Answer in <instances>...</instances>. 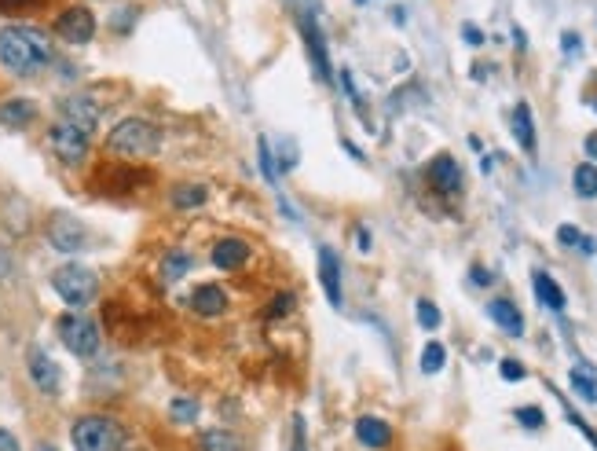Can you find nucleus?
<instances>
[{"instance_id":"f257e3e1","label":"nucleus","mask_w":597,"mask_h":451,"mask_svg":"<svg viewBox=\"0 0 597 451\" xmlns=\"http://www.w3.org/2000/svg\"><path fill=\"white\" fill-rule=\"evenodd\" d=\"M48 59H52V41L45 30L23 26V23H12V26L0 30V63H5L12 74L30 78V74L45 70Z\"/></svg>"},{"instance_id":"f03ea898","label":"nucleus","mask_w":597,"mask_h":451,"mask_svg":"<svg viewBox=\"0 0 597 451\" xmlns=\"http://www.w3.org/2000/svg\"><path fill=\"white\" fill-rule=\"evenodd\" d=\"M158 143H162L158 129H154L151 121H143V118H125V121H121L118 129H110V136H107V147H110L114 154H129V158L154 154Z\"/></svg>"},{"instance_id":"7ed1b4c3","label":"nucleus","mask_w":597,"mask_h":451,"mask_svg":"<svg viewBox=\"0 0 597 451\" xmlns=\"http://www.w3.org/2000/svg\"><path fill=\"white\" fill-rule=\"evenodd\" d=\"M74 447L78 451H121L125 447V433L118 422L103 418V414H89V418H78L74 429Z\"/></svg>"},{"instance_id":"20e7f679","label":"nucleus","mask_w":597,"mask_h":451,"mask_svg":"<svg viewBox=\"0 0 597 451\" xmlns=\"http://www.w3.org/2000/svg\"><path fill=\"white\" fill-rule=\"evenodd\" d=\"M52 287H56V294H59L67 305H74V309H85V305L100 294L96 272H92V268H81V265H63V268L52 276Z\"/></svg>"},{"instance_id":"39448f33","label":"nucleus","mask_w":597,"mask_h":451,"mask_svg":"<svg viewBox=\"0 0 597 451\" xmlns=\"http://www.w3.org/2000/svg\"><path fill=\"white\" fill-rule=\"evenodd\" d=\"M59 338H63V345H67L74 356H96V349H100V330H96V323L85 320V316H78V312H70V316L59 320Z\"/></svg>"},{"instance_id":"423d86ee","label":"nucleus","mask_w":597,"mask_h":451,"mask_svg":"<svg viewBox=\"0 0 597 451\" xmlns=\"http://www.w3.org/2000/svg\"><path fill=\"white\" fill-rule=\"evenodd\" d=\"M48 243L59 250V254H81L89 250V232L78 216H67V213H56L48 220Z\"/></svg>"},{"instance_id":"0eeeda50","label":"nucleus","mask_w":597,"mask_h":451,"mask_svg":"<svg viewBox=\"0 0 597 451\" xmlns=\"http://www.w3.org/2000/svg\"><path fill=\"white\" fill-rule=\"evenodd\" d=\"M48 143H52L56 158H63L67 165H78V162H85V154H89V132H81V129L70 125V121H59V125L52 129Z\"/></svg>"},{"instance_id":"6e6552de","label":"nucleus","mask_w":597,"mask_h":451,"mask_svg":"<svg viewBox=\"0 0 597 451\" xmlns=\"http://www.w3.org/2000/svg\"><path fill=\"white\" fill-rule=\"evenodd\" d=\"M56 34H59L63 41H70V45H85V41H92V34H96V19H92L89 8H67V12L56 19Z\"/></svg>"},{"instance_id":"1a4fd4ad","label":"nucleus","mask_w":597,"mask_h":451,"mask_svg":"<svg viewBox=\"0 0 597 451\" xmlns=\"http://www.w3.org/2000/svg\"><path fill=\"white\" fill-rule=\"evenodd\" d=\"M59 114H63V121L78 125V129L89 132V136H92V129H96V121H100V107H96L89 96H70V100H63V103H59Z\"/></svg>"},{"instance_id":"9d476101","label":"nucleus","mask_w":597,"mask_h":451,"mask_svg":"<svg viewBox=\"0 0 597 451\" xmlns=\"http://www.w3.org/2000/svg\"><path fill=\"white\" fill-rule=\"evenodd\" d=\"M30 378H34V385L41 389V393H59V367H56V360L45 352V349H30Z\"/></svg>"},{"instance_id":"9b49d317","label":"nucleus","mask_w":597,"mask_h":451,"mask_svg":"<svg viewBox=\"0 0 597 451\" xmlns=\"http://www.w3.org/2000/svg\"><path fill=\"white\" fill-rule=\"evenodd\" d=\"M319 283L327 290V301L341 309V261L330 246H319Z\"/></svg>"},{"instance_id":"f8f14e48","label":"nucleus","mask_w":597,"mask_h":451,"mask_svg":"<svg viewBox=\"0 0 597 451\" xmlns=\"http://www.w3.org/2000/svg\"><path fill=\"white\" fill-rule=\"evenodd\" d=\"M429 180H433L436 191L455 194V191L462 187V169H458V162H455L451 154H440V158H433V165H429Z\"/></svg>"},{"instance_id":"ddd939ff","label":"nucleus","mask_w":597,"mask_h":451,"mask_svg":"<svg viewBox=\"0 0 597 451\" xmlns=\"http://www.w3.org/2000/svg\"><path fill=\"white\" fill-rule=\"evenodd\" d=\"M356 440H360L363 447H371V451H382V447L393 444V429H389V422H382V418H374V414H363V418L356 422Z\"/></svg>"},{"instance_id":"4468645a","label":"nucleus","mask_w":597,"mask_h":451,"mask_svg":"<svg viewBox=\"0 0 597 451\" xmlns=\"http://www.w3.org/2000/svg\"><path fill=\"white\" fill-rule=\"evenodd\" d=\"M246 261H249V246H246L242 239H220L216 250H213V265L224 268V272H235V268H242Z\"/></svg>"},{"instance_id":"2eb2a0df","label":"nucleus","mask_w":597,"mask_h":451,"mask_svg":"<svg viewBox=\"0 0 597 451\" xmlns=\"http://www.w3.org/2000/svg\"><path fill=\"white\" fill-rule=\"evenodd\" d=\"M487 316L506 330V334H513V338H520L524 334V316H520V309L513 305V301H506V298H495L491 305H487Z\"/></svg>"},{"instance_id":"dca6fc26","label":"nucleus","mask_w":597,"mask_h":451,"mask_svg":"<svg viewBox=\"0 0 597 451\" xmlns=\"http://www.w3.org/2000/svg\"><path fill=\"white\" fill-rule=\"evenodd\" d=\"M531 287H535V298H539V305L542 309H550V312H564V290L546 276V272H531Z\"/></svg>"},{"instance_id":"f3484780","label":"nucleus","mask_w":597,"mask_h":451,"mask_svg":"<svg viewBox=\"0 0 597 451\" xmlns=\"http://www.w3.org/2000/svg\"><path fill=\"white\" fill-rule=\"evenodd\" d=\"M191 309H194L198 316H220V312L227 309V294H224L220 287L205 283V287H198V290L191 294Z\"/></svg>"},{"instance_id":"a211bd4d","label":"nucleus","mask_w":597,"mask_h":451,"mask_svg":"<svg viewBox=\"0 0 597 451\" xmlns=\"http://www.w3.org/2000/svg\"><path fill=\"white\" fill-rule=\"evenodd\" d=\"M305 37H309V52H312V59H316V70H319V78L323 81H330V59H327V45H323V34H319V26H316V19H309L305 16Z\"/></svg>"},{"instance_id":"6ab92c4d","label":"nucleus","mask_w":597,"mask_h":451,"mask_svg":"<svg viewBox=\"0 0 597 451\" xmlns=\"http://www.w3.org/2000/svg\"><path fill=\"white\" fill-rule=\"evenodd\" d=\"M513 136H517V143L528 154L535 151V118H531V107L528 103H517L513 107Z\"/></svg>"},{"instance_id":"aec40b11","label":"nucleus","mask_w":597,"mask_h":451,"mask_svg":"<svg viewBox=\"0 0 597 451\" xmlns=\"http://www.w3.org/2000/svg\"><path fill=\"white\" fill-rule=\"evenodd\" d=\"M571 389L586 400V404H597V371L590 363H575L571 367Z\"/></svg>"},{"instance_id":"412c9836","label":"nucleus","mask_w":597,"mask_h":451,"mask_svg":"<svg viewBox=\"0 0 597 451\" xmlns=\"http://www.w3.org/2000/svg\"><path fill=\"white\" fill-rule=\"evenodd\" d=\"M0 121H5L8 129H23L34 121V103L30 100H8L5 107H0Z\"/></svg>"},{"instance_id":"4be33fe9","label":"nucleus","mask_w":597,"mask_h":451,"mask_svg":"<svg viewBox=\"0 0 597 451\" xmlns=\"http://www.w3.org/2000/svg\"><path fill=\"white\" fill-rule=\"evenodd\" d=\"M202 451H242V436L231 429H205L202 433Z\"/></svg>"},{"instance_id":"5701e85b","label":"nucleus","mask_w":597,"mask_h":451,"mask_svg":"<svg viewBox=\"0 0 597 451\" xmlns=\"http://www.w3.org/2000/svg\"><path fill=\"white\" fill-rule=\"evenodd\" d=\"M571 184H575V194H579V198H593V194H597V165H590V162L575 165Z\"/></svg>"},{"instance_id":"b1692460","label":"nucleus","mask_w":597,"mask_h":451,"mask_svg":"<svg viewBox=\"0 0 597 451\" xmlns=\"http://www.w3.org/2000/svg\"><path fill=\"white\" fill-rule=\"evenodd\" d=\"M202 202H205V187L202 184H180V187H173V205L176 209H194Z\"/></svg>"},{"instance_id":"393cba45","label":"nucleus","mask_w":597,"mask_h":451,"mask_svg":"<svg viewBox=\"0 0 597 451\" xmlns=\"http://www.w3.org/2000/svg\"><path fill=\"white\" fill-rule=\"evenodd\" d=\"M187 272H191V254H183V250H173L165 257V265H162V279H169V283L183 279Z\"/></svg>"},{"instance_id":"a878e982","label":"nucleus","mask_w":597,"mask_h":451,"mask_svg":"<svg viewBox=\"0 0 597 451\" xmlns=\"http://www.w3.org/2000/svg\"><path fill=\"white\" fill-rule=\"evenodd\" d=\"M444 363H447V349L440 341H429L422 349V371L425 374H436V371H444Z\"/></svg>"},{"instance_id":"bb28decb","label":"nucleus","mask_w":597,"mask_h":451,"mask_svg":"<svg viewBox=\"0 0 597 451\" xmlns=\"http://www.w3.org/2000/svg\"><path fill=\"white\" fill-rule=\"evenodd\" d=\"M169 411H173L176 422H194V418H198V400H191V396H176Z\"/></svg>"},{"instance_id":"cd10ccee","label":"nucleus","mask_w":597,"mask_h":451,"mask_svg":"<svg viewBox=\"0 0 597 451\" xmlns=\"http://www.w3.org/2000/svg\"><path fill=\"white\" fill-rule=\"evenodd\" d=\"M257 158H260V173H264V176L275 184V180H278V169H275V158H271V147H267V140H264V136L257 140Z\"/></svg>"},{"instance_id":"c85d7f7f","label":"nucleus","mask_w":597,"mask_h":451,"mask_svg":"<svg viewBox=\"0 0 597 451\" xmlns=\"http://www.w3.org/2000/svg\"><path fill=\"white\" fill-rule=\"evenodd\" d=\"M440 320H444V316H440V309H436L433 301H425V298H422V301H418V323H422L425 330H436V327H440Z\"/></svg>"},{"instance_id":"c756f323","label":"nucleus","mask_w":597,"mask_h":451,"mask_svg":"<svg viewBox=\"0 0 597 451\" xmlns=\"http://www.w3.org/2000/svg\"><path fill=\"white\" fill-rule=\"evenodd\" d=\"M517 422L528 425V429H539V425L546 422V414H542L539 407H517Z\"/></svg>"},{"instance_id":"7c9ffc66","label":"nucleus","mask_w":597,"mask_h":451,"mask_svg":"<svg viewBox=\"0 0 597 451\" xmlns=\"http://www.w3.org/2000/svg\"><path fill=\"white\" fill-rule=\"evenodd\" d=\"M498 374H502L506 382H520V378H524L528 371H524V367H520L517 360H502V363H498Z\"/></svg>"},{"instance_id":"2f4dec72","label":"nucleus","mask_w":597,"mask_h":451,"mask_svg":"<svg viewBox=\"0 0 597 451\" xmlns=\"http://www.w3.org/2000/svg\"><path fill=\"white\" fill-rule=\"evenodd\" d=\"M579 239H582V232L571 228V224H560V228H557V243H564V246H579Z\"/></svg>"},{"instance_id":"473e14b6","label":"nucleus","mask_w":597,"mask_h":451,"mask_svg":"<svg viewBox=\"0 0 597 451\" xmlns=\"http://www.w3.org/2000/svg\"><path fill=\"white\" fill-rule=\"evenodd\" d=\"M462 37H466V45H469V48H480V45H484L480 26H473V23H466V26H462Z\"/></svg>"},{"instance_id":"72a5a7b5","label":"nucleus","mask_w":597,"mask_h":451,"mask_svg":"<svg viewBox=\"0 0 597 451\" xmlns=\"http://www.w3.org/2000/svg\"><path fill=\"white\" fill-rule=\"evenodd\" d=\"M293 309V294H278L275 301H271V316H286Z\"/></svg>"},{"instance_id":"f704fd0d","label":"nucleus","mask_w":597,"mask_h":451,"mask_svg":"<svg viewBox=\"0 0 597 451\" xmlns=\"http://www.w3.org/2000/svg\"><path fill=\"white\" fill-rule=\"evenodd\" d=\"M0 451H19V440L8 429H0Z\"/></svg>"},{"instance_id":"c9c22d12","label":"nucleus","mask_w":597,"mask_h":451,"mask_svg":"<svg viewBox=\"0 0 597 451\" xmlns=\"http://www.w3.org/2000/svg\"><path fill=\"white\" fill-rule=\"evenodd\" d=\"M293 451H305V425H301V418H297V425H293Z\"/></svg>"},{"instance_id":"e433bc0d","label":"nucleus","mask_w":597,"mask_h":451,"mask_svg":"<svg viewBox=\"0 0 597 451\" xmlns=\"http://www.w3.org/2000/svg\"><path fill=\"white\" fill-rule=\"evenodd\" d=\"M473 283H477V287H487V283H491V272H487L484 265H473Z\"/></svg>"},{"instance_id":"4c0bfd02","label":"nucleus","mask_w":597,"mask_h":451,"mask_svg":"<svg viewBox=\"0 0 597 451\" xmlns=\"http://www.w3.org/2000/svg\"><path fill=\"white\" fill-rule=\"evenodd\" d=\"M564 52H579V34H564Z\"/></svg>"},{"instance_id":"58836bf2","label":"nucleus","mask_w":597,"mask_h":451,"mask_svg":"<svg viewBox=\"0 0 597 451\" xmlns=\"http://www.w3.org/2000/svg\"><path fill=\"white\" fill-rule=\"evenodd\" d=\"M356 239H360V250L367 254V250H371V232H367V228H360V232H356Z\"/></svg>"},{"instance_id":"ea45409f","label":"nucleus","mask_w":597,"mask_h":451,"mask_svg":"<svg viewBox=\"0 0 597 451\" xmlns=\"http://www.w3.org/2000/svg\"><path fill=\"white\" fill-rule=\"evenodd\" d=\"M579 250H582V254H593V250H597V243H593L590 236H582V239H579Z\"/></svg>"},{"instance_id":"a19ab883","label":"nucleus","mask_w":597,"mask_h":451,"mask_svg":"<svg viewBox=\"0 0 597 451\" xmlns=\"http://www.w3.org/2000/svg\"><path fill=\"white\" fill-rule=\"evenodd\" d=\"M586 154H590V158H597V132H590V136H586Z\"/></svg>"},{"instance_id":"79ce46f5","label":"nucleus","mask_w":597,"mask_h":451,"mask_svg":"<svg viewBox=\"0 0 597 451\" xmlns=\"http://www.w3.org/2000/svg\"><path fill=\"white\" fill-rule=\"evenodd\" d=\"M16 5H26V0H0V8H16Z\"/></svg>"},{"instance_id":"37998d69","label":"nucleus","mask_w":597,"mask_h":451,"mask_svg":"<svg viewBox=\"0 0 597 451\" xmlns=\"http://www.w3.org/2000/svg\"><path fill=\"white\" fill-rule=\"evenodd\" d=\"M37 451H56V447H52V444H41V447H37Z\"/></svg>"}]
</instances>
